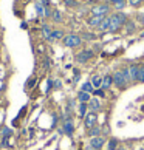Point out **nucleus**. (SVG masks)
Masks as SVG:
<instances>
[{
    "instance_id": "nucleus-1",
    "label": "nucleus",
    "mask_w": 144,
    "mask_h": 150,
    "mask_svg": "<svg viewBox=\"0 0 144 150\" xmlns=\"http://www.w3.org/2000/svg\"><path fill=\"white\" fill-rule=\"evenodd\" d=\"M110 19V33H116L119 28H123L127 22V16L124 13H115L112 16H109Z\"/></svg>"
},
{
    "instance_id": "nucleus-2",
    "label": "nucleus",
    "mask_w": 144,
    "mask_h": 150,
    "mask_svg": "<svg viewBox=\"0 0 144 150\" xmlns=\"http://www.w3.org/2000/svg\"><path fill=\"white\" fill-rule=\"evenodd\" d=\"M64 45L68 47V48H77L82 43V37L79 34H67L62 39Z\"/></svg>"
},
{
    "instance_id": "nucleus-3",
    "label": "nucleus",
    "mask_w": 144,
    "mask_h": 150,
    "mask_svg": "<svg viewBox=\"0 0 144 150\" xmlns=\"http://www.w3.org/2000/svg\"><path fill=\"white\" fill-rule=\"evenodd\" d=\"M112 76H113V85L118 87L119 90H126V88L129 87V82L126 81V77L123 76L121 71H115Z\"/></svg>"
},
{
    "instance_id": "nucleus-4",
    "label": "nucleus",
    "mask_w": 144,
    "mask_h": 150,
    "mask_svg": "<svg viewBox=\"0 0 144 150\" xmlns=\"http://www.w3.org/2000/svg\"><path fill=\"white\" fill-rule=\"evenodd\" d=\"M93 57H95V51L93 50H82L81 53L76 54V62L77 64H87Z\"/></svg>"
},
{
    "instance_id": "nucleus-5",
    "label": "nucleus",
    "mask_w": 144,
    "mask_h": 150,
    "mask_svg": "<svg viewBox=\"0 0 144 150\" xmlns=\"http://www.w3.org/2000/svg\"><path fill=\"white\" fill-rule=\"evenodd\" d=\"M109 13H110V5H107V3H101V5H96V6L92 8V14L93 16H102V17H107Z\"/></svg>"
},
{
    "instance_id": "nucleus-6",
    "label": "nucleus",
    "mask_w": 144,
    "mask_h": 150,
    "mask_svg": "<svg viewBox=\"0 0 144 150\" xmlns=\"http://www.w3.org/2000/svg\"><path fill=\"white\" fill-rule=\"evenodd\" d=\"M84 125H85L87 130H90L92 127L98 125V115H96L95 112H88L87 116L84 118Z\"/></svg>"
},
{
    "instance_id": "nucleus-7",
    "label": "nucleus",
    "mask_w": 144,
    "mask_h": 150,
    "mask_svg": "<svg viewBox=\"0 0 144 150\" xmlns=\"http://www.w3.org/2000/svg\"><path fill=\"white\" fill-rule=\"evenodd\" d=\"M104 144H106V141H104V138H101V136L90 138V147L93 150H101L104 147Z\"/></svg>"
},
{
    "instance_id": "nucleus-8",
    "label": "nucleus",
    "mask_w": 144,
    "mask_h": 150,
    "mask_svg": "<svg viewBox=\"0 0 144 150\" xmlns=\"http://www.w3.org/2000/svg\"><path fill=\"white\" fill-rule=\"evenodd\" d=\"M104 19H106V17H102V16H92V17L87 20V23L90 25L92 28H98V26L102 23Z\"/></svg>"
},
{
    "instance_id": "nucleus-9",
    "label": "nucleus",
    "mask_w": 144,
    "mask_h": 150,
    "mask_svg": "<svg viewBox=\"0 0 144 150\" xmlns=\"http://www.w3.org/2000/svg\"><path fill=\"white\" fill-rule=\"evenodd\" d=\"M62 132L65 133V135H73V132H74V125H73V121L71 119H67V121H64V125H62Z\"/></svg>"
},
{
    "instance_id": "nucleus-10",
    "label": "nucleus",
    "mask_w": 144,
    "mask_h": 150,
    "mask_svg": "<svg viewBox=\"0 0 144 150\" xmlns=\"http://www.w3.org/2000/svg\"><path fill=\"white\" fill-rule=\"evenodd\" d=\"M88 110H90V112H95V113L101 110V102H99L98 98L93 96V98L90 99V102H88Z\"/></svg>"
},
{
    "instance_id": "nucleus-11",
    "label": "nucleus",
    "mask_w": 144,
    "mask_h": 150,
    "mask_svg": "<svg viewBox=\"0 0 144 150\" xmlns=\"http://www.w3.org/2000/svg\"><path fill=\"white\" fill-rule=\"evenodd\" d=\"M92 99V94L90 93H85V91H81L77 93V101H79V104H88Z\"/></svg>"
},
{
    "instance_id": "nucleus-12",
    "label": "nucleus",
    "mask_w": 144,
    "mask_h": 150,
    "mask_svg": "<svg viewBox=\"0 0 144 150\" xmlns=\"http://www.w3.org/2000/svg\"><path fill=\"white\" fill-rule=\"evenodd\" d=\"M112 85H113V76L112 74H106L102 77V87L101 88L102 90H109Z\"/></svg>"
},
{
    "instance_id": "nucleus-13",
    "label": "nucleus",
    "mask_w": 144,
    "mask_h": 150,
    "mask_svg": "<svg viewBox=\"0 0 144 150\" xmlns=\"http://www.w3.org/2000/svg\"><path fill=\"white\" fill-rule=\"evenodd\" d=\"M138 67H140V65H130V67H129V76H130V81H132V82H136Z\"/></svg>"
},
{
    "instance_id": "nucleus-14",
    "label": "nucleus",
    "mask_w": 144,
    "mask_h": 150,
    "mask_svg": "<svg viewBox=\"0 0 144 150\" xmlns=\"http://www.w3.org/2000/svg\"><path fill=\"white\" fill-rule=\"evenodd\" d=\"M88 113V104H79V107H77V115H79V118L84 119Z\"/></svg>"
},
{
    "instance_id": "nucleus-15",
    "label": "nucleus",
    "mask_w": 144,
    "mask_h": 150,
    "mask_svg": "<svg viewBox=\"0 0 144 150\" xmlns=\"http://www.w3.org/2000/svg\"><path fill=\"white\" fill-rule=\"evenodd\" d=\"M51 33H53V30L50 28L47 23H45V25H42V36L45 37V40L50 42V39H51Z\"/></svg>"
},
{
    "instance_id": "nucleus-16",
    "label": "nucleus",
    "mask_w": 144,
    "mask_h": 150,
    "mask_svg": "<svg viewBox=\"0 0 144 150\" xmlns=\"http://www.w3.org/2000/svg\"><path fill=\"white\" fill-rule=\"evenodd\" d=\"M101 132H102V129H101V127H99V125H95V127H92V129L88 130V133H87V135L90 136V138H96V136H99V135H101Z\"/></svg>"
},
{
    "instance_id": "nucleus-17",
    "label": "nucleus",
    "mask_w": 144,
    "mask_h": 150,
    "mask_svg": "<svg viewBox=\"0 0 144 150\" xmlns=\"http://www.w3.org/2000/svg\"><path fill=\"white\" fill-rule=\"evenodd\" d=\"M90 82H92V85L95 87V88H101V87H102V77H101V76H98V74L93 76Z\"/></svg>"
},
{
    "instance_id": "nucleus-18",
    "label": "nucleus",
    "mask_w": 144,
    "mask_h": 150,
    "mask_svg": "<svg viewBox=\"0 0 144 150\" xmlns=\"http://www.w3.org/2000/svg\"><path fill=\"white\" fill-rule=\"evenodd\" d=\"M93 90H95V87L92 85V82L90 81H87V82H84V84L81 85V91H85V93H93Z\"/></svg>"
},
{
    "instance_id": "nucleus-19",
    "label": "nucleus",
    "mask_w": 144,
    "mask_h": 150,
    "mask_svg": "<svg viewBox=\"0 0 144 150\" xmlns=\"http://www.w3.org/2000/svg\"><path fill=\"white\" fill-rule=\"evenodd\" d=\"M36 13H37L39 17H45V6H43L39 0L36 2Z\"/></svg>"
},
{
    "instance_id": "nucleus-20",
    "label": "nucleus",
    "mask_w": 144,
    "mask_h": 150,
    "mask_svg": "<svg viewBox=\"0 0 144 150\" xmlns=\"http://www.w3.org/2000/svg\"><path fill=\"white\" fill-rule=\"evenodd\" d=\"M98 30H99V31H109V30H110V19H109V16L102 20V23L98 26Z\"/></svg>"
},
{
    "instance_id": "nucleus-21",
    "label": "nucleus",
    "mask_w": 144,
    "mask_h": 150,
    "mask_svg": "<svg viewBox=\"0 0 144 150\" xmlns=\"http://www.w3.org/2000/svg\"><path fill=\"white\" fill-rule=\"evenodd\" d=\"M64 33L60 31V30H54L51 33V39H50V42H53V40H59V39H64Z\"/></svg>"
},
{
    "instance_id": "nucleus-22",
    "label": "nucleus",
    "mask_w": 144,
    "mask_h": 150,
    "mask_svg": "<svg viewBox=\"0 0 144 150\" xmlns=\"http://www.w3.org/2000/svg\"><path fill=\"white\" fill-rule=\"evenodd\" d=\"M51 19L56 22V23H60V22H62V14H60V11H59V9H53Z\"/></svg>"
},
{
    "instance_id": "nucleus-23",
    "label": "nucleus",
    "mask_w": 144,
    "mask_h": 150,
    "mask_svg": "<svg viewBox=\"0 0 144 150\" xmlns=\"http://www.w3.org/2000/svg\"><path fill=\"white\" fill-rule=\"evenodd\" d=\"M124 26H126V31H127V34H132V33L135 31V22H132V20H127Z\"/></svg>"
},
{
    "instance_id": "nucleus-24",
    "label": "nucleus",
    "mask_w": 144,
    "mask_h": 150,
    "mask_svg": "<svg viewBox=\"0 0 144 150\" xmlns=\"http://www.w3.org/2000/svg\"><path fill=\"white\" fill-rule=\"evenodd\" d=\"M136 82L143 84L144 82V65H140L138 67V77H136Z\"/></svg>"
},
{
    "instance_id": "nucleus-25",
    "label": "nucleus",
    "mask_w": 144,
    "mask_h": 150,
    "mask_svg": "<svg viewBox=\"0 0 144 150\" xmlns=\"http://www.w3.org/2000/svg\"><path fill=\"white\" fill-rule=\"evenodd\" d=\"M116 147H118V139L112 138V139L109 141V144H107V150H116Z\"/></svg>"
},
{
    "instance_id": "nucleus-26",
    "label": "nucleus",
    "mask_w": 144,
    "mask_h": 150,
    "mask_svg": "<svg viewBox=\"0 0 144 150\" xmlns=\"http://www.w3.org/2000/svg\"><path fill=\"white\" fill-rule=\"evenodd\" d=\"M92 94H93L95 98H104V96H106V91H104L102 88H95Z\"/></svg>"
},
{
    "instance_id": "nucleus-27",
    "label": "nucleus",
    "mask_w": 144,
    "mask_h": 150,
    "mask_svg": "<svg viewBox=\"0 0 144 150\" xmlns=\"http://www.w3.org/2000/svg\"><path fill=\"white\" fill-rule=\"evenodd\" d=\"M82 37V40H95L96 36L93 34V33H84V34H81Z\"/></svg>"
},
{
    "instance_id": "nucleus-28",
    "label": "nucleus",
    "mask_w": 144,
    "mask_h": 150,
    "mask_svg": "<svg viewBox=\"0 0 144 150\" xmlns=\"http://www.w3.org/2000/svg\"><path fill=\"white\" fill-rule=\"evenodd\" d=\"M36 84H37V79H36V77H31V79L26 82V88H28V90H31V88L36 87Z\"/></svg>"
},
{
    "instance_id": "nucleus-29",
    "label": "nucleus",
    "mask_w": 144,
    "mask_h": 150,
    "mask_svg": "<svg viewBox=\"0 0 144 150\" xmlns=\"http://www.w3.org/2000/svg\"><path fill=\"white\" fill-rule=\"evenodd\" d=\"M42 67H43L45 70L51 68V59H50V57H45V59L42 60Z\"/></svg>"
},
{
    "instance_id": "nucleus-30",
    "label": "nucleus",
    "mask_w": 144,
    "mask_h": 150,
    "mask_svg": "<svg viewBox=\"0 0 144 150\" xmlns=\"http://www.w3.org/2000/svg\"><path fill=\"white\" fill-rule=\"evenodd\" d=\"M64 3L67 5V6H70V8L77 6V0H64Z\"/></svg>"
},
{
    "instance_id": "nucleus-31",
    "label": "nucleus",
    "mask_w": 144,
    "mask_h": 150,
    "mask_svg": "<svg viewBox=\"0 0 144 150\" xmlns=\"http://www.w3.org/2000/svg\"><path fill=\"white\" fill-rule=\"evenodd\" d=\"M126 5H127V2H126V0H123V2L116 3V5H113V6L118 9V11H121V9H124V8H126Z\"/></svg>"
},
{
    "instance_id": "nucleus-32",
    "label": "nucleus",
    "mask_w": 144,
    "mask_h": 150,
    "mask_svg": "<svg viewBox=\"0 0 144 150\" xmlns=\"http://www.w3.org/2000/svg\"><path fill=\"white\" fill-rule=\"evenodd\" d=\"M129 3H130V6L136 8V6H140V5L143 3V0H129Z\"/></svg>"
},
{
    "instance_id": "nucleus-33",
    "label": "nucleus",
    "mask_w": 144,
    "mask_h": 150,
    "mask_svg": "<svg viewBox=\"0 0 144 150\" xmlns=\"http://www.w3.org/2000/svg\"><path fill=\"white\" fill-rule=\"evenodd\" d=\"M136 19H138V22H140V23H143V25H144V14H141V13H140V14L136 16Z\"/></svg>"
},
{
    "instance_id": "nucleus-34",
    "label": "nucleus",
    "mask_w": 144,
    "mask_h": 150,
    "mask_svg": "<svg viewBox=\"0 0 144 150\" xmlns=\"http://www.w3.org/2000/svg\"><path fill=\"white\" fill-rule=\"evenodd\" d=\"M39 2H40L45 8H50V0H39Z\"/></svg>"
},
{
    "instance_id": "nucleus-35",
    "label": "nucleus",
    "mask_w": 144,
    "mask_h": 150,
    "mask_svg": "<svg viewBox=\"0 0 144 150\" xmlns=\"http://www.w3.org/2000/svg\"><path fill=\"white\" fill-rule=\"evenodd\" d=\"M3 136H6V138L11 136V130L9 129H3Z\"/></svg>"
},
{
    "instance_id": "nucleus-36",
    "label": "nucleus",
    "mask_w": 144,
    "mask_h": 150,
    "mask_svg": "<svg viewBox=\"0 0 144 150\" xmlns=\"http://www.w3.org/2000/svg\"><path fill=\"white\" fill-rule=\"evenodd\" d=\"M54 88H60V81H54Z\"/></svg>"
},
{
    "instance_id": "nucleus-37",
    "label": "nucleus",
    "mask_w": 144,
    "mask_h": 150,
    "mask_svg": "<svg viewBox=\"0 0 144 150\" xmlns=\"http://www.w3.org/2000/svg\"><path fill=\"white\" fill-rule=\"evenodd\" d=\"M110 3H113V5H116V3H119V2H123V0H109Z\"/></svg>"
},
{
    "instance_id": "nucleus-38",
    "label": "nucleus",
    "mask_w": 144,
    "mask_h": 150,
    "mask_svg": "<svg viewBox=\"0 0 144 150\" xmlns=\"http://www.w3.org/2000/svg\"><path fill=\"white\" fill-rule=\"evenodd\" d=\"M77 2H92V0H77Z\"/></svg>"
},
{
    "instance_id": "nucleus-39",
    "label": "nucleus",
    "mask_w": 144,
    "mask_h": 150,
    "mask_svg": "<svg viewBox=\"0 0 144 150\" xmlns=\"http://www.w3.org/2000/svg\"><path fill=\"white\" fill-rule=\"evenodd\" d=\"M141 37H144V31H143V33H141Z\"/></svg>"
}]
</instances>
